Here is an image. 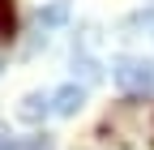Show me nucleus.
Returning a JSON list of instances; mask_svg holds the SVG:
<instances>
[{
  "instance_id": "nucleus-1",
  "label": "nucleus",
  "mask_w": 154,
  "mask_h": 150,
  "mask_svg": "<svg viewBox=\"0 0 154 150\" xmlns=\"http://www.w3.org/2000/svg\"><path fill=\"white\" fill-rule=\"evenodd\" d=\"M111 82L120 86L124 95L154 99V60H141V56H120V60H111Z\"/></svg>"
},
{
  "instance_id": "nucleus-2",
  "label": "nucleus",
  "mask_w": 154,
  "mask_h": 150,
  "mask_svg": "<svg viewBox=\"0 0 154 150\" xmlns=\"http://www.w3.org/2000/svg\"><path fill=\"white\" fill-rule=\"evenodd\" d=\"M82 103H86V86H77V82L60 86V90L51 95V111H56V116H77Z\"/></svg>"
},
{
  "instance_id": "nucleus-3",
  "label": "nucleus",
  "mask_w": 154,
  "mask_h": 150,
  "mask_svg": "<svg viewBox=\"0 0 154 150\" xmlns=\"http://www.w3.org/2000/svg\"><path fill=\"white\" fill-rule=\"evenodd\" d=\"M47 111H51V95H47V99H43V95H30V99H22L17 116H22L26 124H38V120L47 116Z\"/></svg>"
},
{
  "instance_id": "nucleus-4",
  "label": "nucleus",
  "mask_w": 154,
  "mask_h": 150,
  "mask_svg": "<svg viewBox=\"0 0 154 150\" xmlns=\"http://www.w3.org/2000/svg\"><path fill=\"white\" fill-rule=\"evenodd\" d=\"M60 22H69V0H56V5L38 9V26H60Z\"/></svg>"
},
{
  "instance_id": "nucleus-5",
  "label": "nucleus",
  "mask_w": 154,
  "mask_h": 150,
  "mask_svg": "<svg viewBox=\"0 0 154 150\" xmlns=\"http://www.w3.org/2000/svg\"><path fill=\"white\" fill-rule=\"evenodd\" d=\"M128 26H133V30H141V39H150V43H154V9H146V13H137V17H133Z\"/></svg>"
},
{
  "instance_id": "nucleus-6",
  "label": "nucleus",
  "mask_w": 154,
  "mask_h": 150,
  "mask_svg": "<svg viewBox=\"0 0 154 150\" xmlns=\"http://www.w3.org/2000/svg\"><path fill=\"white\" fill-rule=\"evenodd\" d=\"M9 150H51V137L38 133V137H22V142H9Z\"/></svg>"
},
{
  "instance_id": "nucleus-7",
  "label": "nucleus",
  "mask_w": 154,
  "mask_h": 150,
  "mask_svg": "<svg viewBox=\"0 0 154 150\" xmlns=\"http://www.w3.org/2000/svg\"><path fill=\"white\" fill-rule=\"evenodd\" d=\"M0 39H13V5H0Z\"/></svg>"
},
{
  "instance_id": "nucleus-8",
  "label": "nucleus",
  "mask_w": 154,
  "mask_h": 150,
  "mask_svg": "<svg viewBox=\"0 0 154 150\" xmlns=\"http://www.w3.org/2000/svg\"><path fill=\"white\" fill-rule=\"evenodd\" d=\"M0 150H9V129L0 124Z\"/></svg>"
},
{
  "instance_id": "nucleus-9",
  "label": "nucleus",
  "mask_w": 154,
  "mask_h": 150,
  "mask_svg": "<svg viewBox=\"0 0 154 150\" xmlns=\"http://www.w3.org/2000/svg\"><path fill=\"white\" fill-rule=\"evenodd\" d=\"M0 5H13V0H0Z\"/></svg>"
},
{
  "instance_id": "nucleus-10",
  "label": "nucleus",
  "mask_w": 154,
  "mask_h": 150,
  "mask_svg": "<svg viewBox=\"0 0 154 150\" xmlns=\"http://www.w3.org/2000/svg\"><path fill=\"white\" fill-rule=\"evenodd\" d=\"M0 69H5V64H0Z\"/></svg>"
}]
</instances>
